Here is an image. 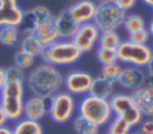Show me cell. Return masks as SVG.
Instances as JSON below:
<instances>
[{"mask_svg":"<svg viewBox=\"0 0 153 134\" xmlns=\"http://www.w3.org/2000/svg\"><path fill=\"white\" fill-rule=\"evenodd\" d=\"M145 5H147L148 7H151L152 10H153V0H141Z\"/></svg>","mask_w":153,"mask_h":134,"instance_id":"ab89813d","label":"cell"},{"mask_svg":"<svg viewBox=\"0 0 153 134\" xmlns=\"http://www.w3.org/2000/svg\"><path fill=\"white\" fill-rule=\"evenodd\" d=\"M76 99L65 90H60L49 99L48 115L57 124H65L75 116Z\"/></svg>","mask_w":153,"mask_h":134,"instance_id":"52a82bcc","label":"cell"},{"mask_svg":"<svg viewBox=\"0 0 153 134\" xmlns=\"http://www.w3.org/2000/svg\"><path fill=\"white\" fill-rule=\"evenodd\" d=\"M63 85V74L57 67L48 63L33 66L25 75V86L33 96L50 98Z\"/></svg>","mask_w":153,"mask_h":134,"instance_id":"6da1fadb","label":"cell"},{"mask_svg":"<svg viewBox=\"0 0 153 134\" xmlns=\"http://www.w3.org/2000/svg\"><path fill=\"white\" fill-rule=\"evenodd\" d=\"M13 123L14 124L11 127L12 134H44L43 126L38 121H31L22 117Z\"/></svg>","mask_w":153,"mask_h":134,"instance_id":"d6986e66","label":"cell"},{"mask_svg":"<svg viewBox=\"0 0 153 134\" xmlns=\"http://www.w3.org/2000/svg\"><path fill=\"white\" fill-rule=\"evenodd\" d=\"M122 71V65L120 62H114L109 65H103L100 69V75L116 84V80Z\"/></svg>","mask_w":153,"mask_h":134,"instance_id":"83f0119b","label":"cell"},{"mask_svg":"<svg viewBox=\"0 0 153 134\" xmlns=\"http://www.w3.org/2000/svg\"><path fill=\"white\" fill-rule=\"evenodd\" d=\"M136 108L141 111L143 117H153V90L143 85L140 89L130 92Z\"/></svg>","mask_w":153,"mask_h":134,"instance_id":"4fadbf2b","label":"cell"},{"mask_svg":"<svg viewBox=\"0 0 153 134\" xmlns=\"http://www.w3.org/2000/svg\"><path fill=\"white\" fill-rule=\"evenodd\" d=\"M97 8L96 0H78L72 4L67 10L74 22L80 25L85 23H90L93 20L94 13Z\"/></svg>","mask_w":153,"mask_h":134,"instance_id":"7c38bea8","label":"cell"},{"mask_svg":"<svg viewBox=\"0 0 153 134\" xmlns=\"http://www.w3.org/2000/svg\"><path fill=\"white\" fill-rule=\"evenodd\" d=\"M127 12L121 10L114 0H106L97 2L93 23L100 32L104 31H117L123 24Z\"/></svg>","mask_w":153,"mask_h":134,"instance_id":"8992f818","label":"cell"},{"mask_svg":"<svg viewBox=\"0 0 153 134\" xmlns=\"http://www.w3.org/2000/svg\"><path fill=\"white\" fill-rule=\"evenodd\" d=\"M146 85H147V86H149V87L153 90V75H147Z\"/></svg>","mask_w":153,"mask_h":134,"instance_id":"74e56055","label":"cell"},{"mask_svg":"<svg viewBox=\"0 0 153 134\" xmlns=\"http://www.w3.org/2000/svg\"><path fill=\"white\" fill-rule=\"evenodd\" d=\"M5 80H25V73L20 68L13 66L4 68Z\"/></svg>","mask_w":153,"mask_h":134,"instance_id":"f546056e","label":"cell"},{"mask_svg":"<svg viewBox=\"0 0 153 134\" xmlns=\"http://www.w3.org/2000/svg\"><path fill=\"white\" fill-rule=\"evenodd\" d=\"M100 31L96 26L93 22L80 24L72 36L71 41L76 45V48L84 54V53H90L94 49V47L98 44V38H99Z\"/></svg>","mask_w":153,"mask_h":134,"instance_id":"9c48e42d","label":"cell"},{"mask_svg":"<svg viewBox=\"0 0 153 134\" xmlns=\"http://www.w3.org/2000/svg\"><path fill=\"white\" fill-rule=\"evenodd\" d=\"M49 99L50 98H43L33 95L25 97L23 106V117L31 121L41 122V120L48 115Z\"/></svg>","mask_w":153,"mask_h":134,"instance_id":"8fae6325","label":"cell"},{"mask_svg":"<svg viewBox=\"0 0 153 134\" xmlns=\"http://www.w3.org/2000/svg\"><path fill=\"white\" fill-rule=\"evenodd\" d=\"M129 134H142L137 128H133L130 132H129Z\"/></svg>","mask_w":153,"mask_h":134,"instance_id":"60d3db41","label":"cell"},{"mask_svg":"<svg viewBox=\"0 0 153 134\" xmlns=\"http://www.w3.org/2000/svg\"><path fill=\"white\" fill-rule=\"evenodd\" d=\"M7 118H6V116H5V114L2 112V110L0 109V127H2V126H6L7 124Z\"/></svg>","mask_w":153,"mask_h":134,"instance_id":"836d02e7","label":"cell"},{"mask_svg":"<svg viewBox=\"0 0 153 134\" xmlns=\"http://www.w3.org/2000/svg\"><path fill=\"white\" fill-rule=\"evenodd\" d=\"M116 54L121 65L145 69L153 55V48L149 44H136L124 39L116 48Z\"/></svg>","mask_w":153,"mask_h":134,"instance_id":"5b68a950","label":"cell"},{"mask_svg":"<svg viewBox=\"0 0 153 134\" xmlns=\"http://www.w3.org/2000/svg\"><path fill=\"white\" fill-rule=\"evenodd\" d=\"M72 126L76 134H99V129L93 123L88 122L80 115H75L72 118Z\"/></svg>","mask_w":153,"mask_h":134,"instance_id":"7402d4cb","label":"cell"},{"mask_svg":"<svg viewBox=\"0 0 153 134\" xmlns=\"http://www.w3.org/2000/svg\"><path fill=\"white\" fill-rule=\"evenodd\" d=\"M19 28L16 26H2L0 28V44L7 48H13L19 44L20 41Z\"/></svg>","mask_w":153,"mask_h":134,"instance_id":"44dd1931","label":"cell"},{"mask_svg":"<svg viewBox=\"0 0 153 134\" xmlns=\"http://www.w3.org/2000/svg\"><path fill=\"white\" fill-rule=\"evenodd\" d=\"M13 62L16 67L20 68L22 71H26V69H31L35 66L36 57L18 49L13 55Z\"/></svg>","mask_w":153,"mask_h":134,"instance_id":"484cf974","label":"cell"},{"mask_svg":"<svg viewBox=\"0 0 153 134\" xmlns=\"http://www.w3.org/2000/svg\"><path fill=\"white\" fill-rule=\"evenodd\" d=\"M0 134H12V132H11V127H8L7 124L0 127Z\"/></svg>","mask_w":153,"mask_h":134,"instance_id":"e575fe53","label":"cell"},{"mask_svg":"<svg viewBox=\"0 0 153 134\" xmlns=\"http://www.w3.org/2000/svg\"><path fill=\"white\" fill-rule=\"evenodd\" d=\"M122 41L123 39L121 38V36L117 31H104V32H100V35H99L98 47L116 49Z\"/></svg>","mask_w":153,"mask_h":134,"instance_id":"cb8c5ba5","label":"cell"},{"mask_svg":"<svg viewBox=\"0 0 153 134\" xmlns=\"http://www.w3.org/2000/svg\"><path fill=\"white\" fill-rule=\"evenodd\" d=\"M151 38L152 37H151V34L147 30V28L137 30V31L131 32V34H128V41L136 43V44H148Z\"/></svg>","mask_w":153,"mask_h":134,"instance_id":"f1b7e54d","label":"cell"},{"mask_svg":"<svg viewBox=\"0 0 153 134\" xmlns=\"http://www.w3.org/2000/svg\"><path fill=\"white\" fill-rule=\"evenodd\" d=\"M109 103L114 115H117V116L126 115L128 111H130L135 106L131 95L128 92L112 93V96L109 98Z\"/></svg>","mask_w":153,"mask_h":134,"instance_id":"e0dca14e","label":"cell"},{"mask_svg":"<svg viewBox=\"0 0 153 134\" xmlns=\"http://www.w3.org/2000/svg\"><path fill=\"white\" fill-rule=\"evenodd\" d=\"M114 1L121 10H123L126 12H128L129 10H133L137 2V0H114Z\"/></svg>","mask_w":153,"mask_h":134,"instance_id":"1f68e13d","label":"cell"},{"mask_svg":"<svg viewBox=\"0 0 153 134\" xmlns=\"http://www.w3.org/2000/svg\"><path fill=\"white\" fill-rule=\"evenodd\" d=\"M4 81H5L4 67H0V92H1V89H2V85H4Z\"/></svg>","mask_w":153,"mask_h":134,"instance_id":"d590c367","label":"cell"},{"mask_svg":"<svg viewBox=\"0 0 153 134\" xmlns=\"http://www.w3.org/2000/svg\"><path fill=\"white\" fill-rule=\"evenodd\" d=\"M82 56V53L71 39H57L44 45L41 51V60L54 67H66L74 65Z\"/></svg>","mask_w":153,"mask_h":134,"instance_id":"3957f363","label":"cell"},{"mask_svg":"<svg viewBox=\"0 0 153 134\" xmlns=\"http://www.w3.org/2000/svg\"><path fill=\"white\" fill-rule=\"evenodd\" d=\"M56 29L59 31V36L61 39H71L74 32L78 29V24L74 22V19L71 17L68 10H62L57 16L54 18Z\"/></svg>","mask_w":153,"mask_h":134,"instance_id":"2e32d148","label":"cell"},{"mask_svg":"<svg viewBox=\"0 0 153 134\" xmlns=\"http://www.w3.org/2000/svg\"><path fill=\"white\" fill-rule=\"evenodd\" d=\"M136 128L142 134H153V117H143Z\"/></svg>","mask_w":153,"mask_h":134,"instance_id":"4dcf8cb0","label":"cell"},{"mask_svg":"<svg viewBox=\"0 0 153 134\" xmlns=\"http://www.w3.org/2000/svg\"><path fill=\"white\" fill-rule=\"evenodd\" d=\"M122 26L124 28V30L128 34H131V32H135L137 30H141V29L147 28L143 17L140 16V14H137V13H129V14L127 13L126 17H124V20H123Z\"/></svg>","mask_w":153,"mask_h":134,"instance_id":"603a6c76","label":"cell"},{"mask_svg":"<svg viewBox=\"0 0 153 134\" xmlns=\"http://www.w3.org/2000/svg\"><path fill=\"white\" fill-rule=\"evenodd\" d=\"M76 112L98 128L106 126L114 116L109 99L100 98L91 93L82 96L79 103H76Z\"/></svg>","mask_w":153,"mask_h":134,"instance_id":"277c9868","label":"cell"},{"mask_svg":"<svg viewBox=\"0 0 153 134\" xmlns=\"http://www.w3.org/2000/svg\"><path fill=\"white\" fill-rule=\"evenodd\" d=\"M0 5H18L17 0H0Z\"/></svg>","mask_w":153,"mask_h":134,"instance_id":"8d00e7d4","label":"cell"},{"mask_svg":"<svg viewBox=\"0 0 153 134\" xmlns=\"http://www.w3.org/2000/svg\"><path fill=\"white\" fill-rule=\"evenodd\" d=\"M93 75L84 69H73L63 75V85L65 91L71 93L72 96H85L90 92Z\"/></svg>","mask_w":153,"mask_h":134,"instance_id":"ba28073f","label":"cell"},{"mask_svg":"<svg viewBox=\"0 0 153 134\" xmlns=\"http://www.w3.org/2000/svg\"><path fill=\"white\" fill-rule=\"evenodd\" d=\"M54 18H55V16H53L51 18L45 19L44 22L37 24L36 28L33 29L32 35L41 42V44L43 47L48 45V44H51L53 42L60 39L59 31L56 29Z\"/></svg>","mask_w":153,"mask_h":134,"instance_id":"5bb4252c","label":"cell"},{"mask_svg":"<svg viewBox=\"0 0 153 134\" xmlns=\"http://www.w3.org/2000/svg\"><path fill=\"white\" fill-rule=\"evenodd\" d=\"M106 134H129V132L133 129L121 116L114 115L112 118L106 124Z\"/></svg>","mask_w":153,"mask_h":134,"instance_id":"d4e9b609","label":"cell"},{"mask_svg":"<svg viewBox=\"0 0 153 134\" xmlns=\"http://www.w3.org/2000/svg\"><path fill=\"white\" fill-rule=\"evenodd\" d=\"M24 12L19 5H0V28H19L24 18Z\"/></svg>","mask_w":153,"mask_h":134,"instance_id":"9a60e30c","label":"cell"},{"mask_svg":"<svg viewBox=\"0 0 153 134\" xmlns=\"http://www.w3.org/2000/svg\"><path fill=\"white\" fill-rule=\"evenodd\" d=\"M147 30L149 31L151 37H153V19H151V22L148 23V25H147Z\"/></svg>","mask_w":153,"mask_h":134,"instance_id":"f35d334b","label":"cell"},{"mask_svg":"<svg viewBox=\"0 0 153 134\" xmlns=\"http://www.w3.org/2000/svg\"><path fill=\"white\" fill-rule=\"evenodd\" d=\"M114 89H115V83L103 78L102 75H98V77L93 78V81H92L88 93L100 97V98L109 99L114 93Z\"/></svg>","mask_w":153,"mask_h":134,"instance_id":"ac0fdd59","label":"cell"},{"mask_svg":"<svg viewBox=\"0 0 153 134\" xmlns=\"http://www.w3.org/2000/svg\"><path fill=\"white\" fill-rule=\"evenodd\" d=\"M96 57H97L98 62H99L102 66H103V65L114 63V62H118V61H117L116 49L98 47L97 50H96Z\"/></svg>","mask_w":153,"mask_h":134,"instance_id":"4316f807","label":"cell"},{"mask_svg":"<svg viewBox=\"0 0 153 134\" xmlns=\"http://www.w3.org/2000/svg\"><path fill=\"white\" fill-rule=\"evenodd\" d=\"M146 81H147V73L143 68L126 66L122 67V71L116 80V84H118L122 89L133 92L140 89L141 86L146 85Z\"/></svg>","mask_w":153,"mask_h":134,"instance_id":"30bf717a","label":"cell"},{"mask_svg":"<svg viewBox=\"0 0 153 134\" xmlns=\"http://www.w3.org/2000/svg\"><path fill=\"white\" fill-rule=\"evenodd\" d=\"M100 1H106V0H96V2H100Z\"/></svg>","mask_w":153,"mask_h":134,"instance_id":"b9f144b4","label":"cell"},{"mask_svg":"<svg viewBox=\"0 0 153 134\" xmlns=\"http://www.w3.org/2000/svg\"><path fill=\"white\" fill-rule=\"evenodd\" d=\"M19 49L35 56L38 57L41 55V51L43 49V45L41 44V42L32 35H22L20 36V41H19Z\"/></svg>","mask_w":153,"mask_h":134,"instance_id":"ffe728a7","label":"cell"},{"mask_svg":"<svg viewBox=\"0 0 153 134\" xmlns=\"http://www.w3.org/2000/svg\"><path fill=\"white\" fill-rule=\"evenodd\" d=\"M26 95L25 80H5L0 92V109L8 122L23 117V106Z\"/></svg>","mask_w":153,"mask_h":134,"instance_id":"7a4b0ae2","label":"cell"},{"mask_svg":"<svg viewBox=\"0 0 153 134\" xmlns=\"http://www.w3.org/2000/svg\"><path fill=\"white\" fill-rule=\"evenodd\" d=\"M145 71H146L147 75H153V55H152V57H151V60H149L148 65L146 66Z\"/></svg>","mask_w":153,"mask_h":134,"instance_id":"d6a6232c","label":"cell"}]
</instances>
